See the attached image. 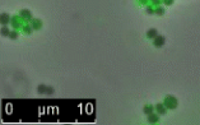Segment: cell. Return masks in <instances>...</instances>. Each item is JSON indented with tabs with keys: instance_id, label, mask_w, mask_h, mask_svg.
<instances>
[{
	"instance_id": "13",
	"label": "cell",
	"mask_w": 200,
	"mask_h": 125,
	"mask_svg": "<svg viewBox=\"0 0 200 125\" xmlns=\"http://www.w3.org/2000/svg\"><path fill=\"white\" fill-rule=\"evenodd\" d=\"M8 37L12 38V40H17V38H18V32H17V31H12V32L9 33Z\"/></svg>"
},
{
	"instance_id": "11",
	"label": "cell",
	"mask_w": 200,
	"mask_h": 125,
	"mask_svg": "<svg viewBox=\"0 0 200 125\" xmlns=\"http://www.w3.org/2000/svg\"><path fill=\"white\" fill-rule=\"evenodd\" d=\"M165 13H166V10L162 8V6H158V8L155 9V14H157V16H163Z\"/></svg>"
},
{
	"instance_id": "8",
	"label": "cell",
	"mask_w": 200,
	"mask_h": 125,
	"mask_svg": "<svg viewBox=\"0 0 200 125\" xmlns=\"http://www.w3.org/2000/svg\"><path fill=\"white\" fill-rule=\"evenodd\" d=\"M41 26H42V23H41V21H40V19H32V21H31V27H32L33 29L41 28Z\"/></svg>"
},
{
	"instance_id": "7",
	"label": "cell",
	"mask_w": 200,
	"mask_h": 125,
	"mask_svg": "<svg viewBox=\"0 0 200 125\" xmlns=\"http://www.w3.org/2000/svg\"><path fill=\"white\" fill-rule=\"evenodd\" d=\"M10 21H12V19H10L9 14H6V13L1 14V17H0V22H1V24H4V26H6V24H8Z\"/></svg>"
},
{
	"instance_id": "3",
	"label": "cell",
	"mask_w": 200,
	"mask_h": 125,
	"mask_svg": "<svg viewBox=\"0 0 200 125\" xmlns=\"http://www.w3.org/2000/svg\"><path fill=\"white\" fill-rule=\"evenodd\" d=\"M19 16H21L22 19H27V21L32 19V14H31V12H29L28 9H22L19 12Z\"/></svg>"
},
{
	"instance_id": "2",
	"label": "cell",
	"mask_w": 200,
	"mask_h": 125,
	"mask_svg": "<svg viewBox=\"0 0 200 125\" xmlns=\"http://www.w3.org/2000/svg\"><path fill=\"white\" fill-rule=\"evenodd\" d=\"M165 42H166V38L163 37V36H157V37L154 38V41H153V45L155 47H162L165 45Z\"/></svg>"
},
{
	"instance_id": "9",
	"label": "cell",
	"mask_w": 200,
	"mask_h": 125,
	"mask_svg": "<svg viewBox=\"0 0 200 125\" xmlns=\"http://www.w3.org/2000/svg\"><path fill=\"white\" fill-rule=\"evenodd\" d=\"M47 89H49V87H46V86H38V88H37V91H38L40 94L47 93Z\"/></svg>"
},
{
	"instance_id": "5",
	"label": "cell",
	"mask_w": 200,
	"mask_h": 125,
	"mask_svg": "<svg viewBox=\"0 0 200 125\" xmlns=\"http://www.w3.org/2000/svg\"><path fill=\"white\" fill-rule=\"evenodd\" d=\"M147 121L149 124H157L158 121H159V117H158V115H155V114H149V115H148V119H147Z\"/></svg>"
},
{
	"instance_id": "1",
	"label": "cell",
	"mask_w": 200,
	"mask_h": 125,
	"mask_svg": "<svg viewBox=\"0 0 200 125\" xmlns=\"http://www.w3.org/2000/svg\"><path fill=\"white\" fill-rule=\"evenodd\" d=\"M165 106L167 109H171V110H173V109H176L177 107V105H179V101H177V98L176 97H173V96H167L165 98Z\"/></svg>"
},
{
	"instance_id": "6",
	"label": "cell",
	"mask_w": 200,
	"mask_h": 125,
	"mask_svg": "<svg viewBox=\"0 0 200 125\" xmlns=\"http://www.w3.org/2000/svg\"><path fill=\"white\" fill-rule=\"evenodd\" d=\"M157 36H158V32H157V29H155V28L148 29V32H147V37H148V38L154 40L155 37H157Z\"/></svg>"
},
{
	"instance_id": "10",
	"label": "cell",
	"mask_w": 200,
	"mask_h": 125,
	"mask_svg": "<svg viewBox=\"0 0 200 125\" xmlns=\"http://www.w3.org/2000/svg\"><path fill=\"white\" fill-rule=\"evenodd\" d=\"M153 110H154V107H153V106H145V107L143 109V111H144V114H147V115H149V114H152V112H153Z\"/></svg>"
},
{
	"instance_id": "16",
	"label": "cell",
	"mask_w": 200,
	"mask_h": 125,
	"mask_svg": "<svg viewBox=\"0 0 200 125\" xmlns=\"http://www.w3.org/2000/svg\"><path fill=\"white\" fill-rule=\"evenodd\" d=\"M162 3H165L166 5H172L173 0H162Z\"/></svg>"
},
{
	"instance_id": "15",
	"label": "cell",
	"mask_w": 200,
	"mask_h": 125,
	"mask_svg": "<svg viewBox=\"0 0 200 125\" xmlns=\"http://www.w3.org/2000/svg\"><path fill=\"white\" fill-rule=\"evenodd\" d=\"M24 29V32H26V33H31V31H32V27H29V26H26V27L23 28Z\"/></svg>"
},
{
	"instance_id": "12",
	"label": "cell",
	"mask_w": 200,
	"mask_h": 125,
	"mask_svg": "<svg viewBox=\"0 0 200 125\" xmlns=\"http://www.w3.org/2000/svg\"><path fill=\"white\" fill-rule=\"evenodd\" d=\"M9 33H10L9 28L6 27V26H4V27L1 28V35H3V36H9Z\"/></svg>"
},
{
	"instance_id": "4",
	"label": "cell",
	"mask_w": 200,
	"mask_h": 125,
	"mask_svg": "<svg viewBox=\"0 0 200 125\" xmlns=\"http://www.w3.org/2000/svg\"><path fill=\"white\" fill-rule=\"evenodd\" d=\"M155 110L159 115H166L167 114V107L165 106V104H157L155 105Z\"/></svg>"
},
{
	"instance_id": "18",
	"label": "cell",
	"mask_w": 200,
	"mask_h": 125,
	"mask_svg": "<svg viewBox=\"0 0 200 125\" xmlns=\"http://www.w3.org/2000/svg\"><path fill=\"white\" fill-rule=\"evenodd\" d=\"M152 1V4H154V5H159L162 3V0H150Z\"/></svg>"
},
{
	"instance_id": "19",
	"label": "cell",
	"mask_w": 200,
	"mask_h": 125,
	"mask_svg": "<svg viewBox=\"0 0 200 125\" xmlns=\"http://www.w3.org/2000/svg\"><path fill=\"white\" fill-rule=\"evenodd\" d=\"M147 1H148V0H140V3H142V4H145Z\"/></svg>"
},
{
	"instance_id": "17",
	"label": "cell",
	"mask_w": 200,
	"mask_h": 125,
	"mask_svg": "<svg viewBox=\"0 0 200 125\" xmlns=\"http://www.w3.org/2000/svg\"><path fill=\"white\" fill-rule=\"evenodd\" d=\"M147 13L148 14H153V13H155V10H153V8H150V6H148V8H147Z\"/></svg>"
},
{
	"instance_id": "14",
	"label": "cell",
	"mask_w": 200,
	"mask_h": 125,
	"mask_svg": "<svg viewBox=\"0 0 200 125\" xmlns=\"http://www.w3.org/2000/svg\"><path fill=\"white\" fill-rule=\"evenodd\" d=\"M12 24H13L16 28L19 27V22H18V17H13V18H12Z\"/></svg>"
}]
</instances>
